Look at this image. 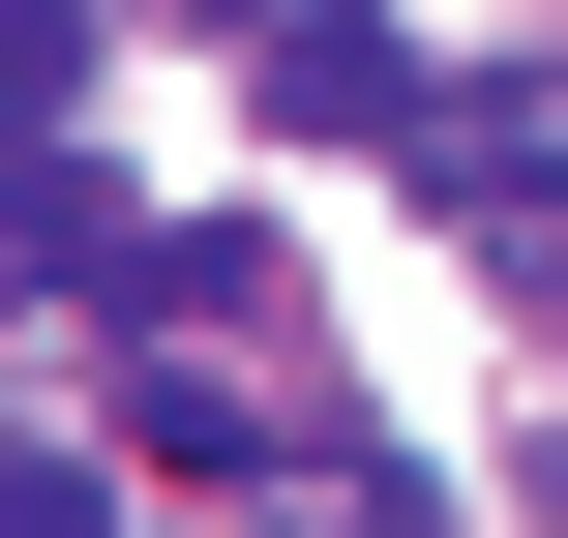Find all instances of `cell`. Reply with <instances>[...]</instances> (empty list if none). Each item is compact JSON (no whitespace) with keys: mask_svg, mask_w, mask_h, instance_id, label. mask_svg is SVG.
<instances>
[{"mask_svg":"<svg viewBox=\"0 0 568 538\" xmlns=\"http://www.w3.org/2000/svg\"><path fill=\"white\" fill-rule=\"evenodd\" d=\"M90 270H150V210L90 150H0V300H90Z\"/></svg>","mask_w":568,"mask_h":538,"instance_id":"obj_3","label":"cell"},{"mask_svg":"<svg viewBox=\"0 0 568 538\" xmlns=\"http://www.w3.org/2000/svg\"><path fill=\"white\" fill-rule=\"evenodd\" d=\"M0 538H120V479L90 449H0Z\"/></svg>","mask_w":568,"mask_h":538,"instance_id":"obj_5","label":"cell"},{"mask_svg":"<svg viewBox=\"0 0 568 538\" xmlns=\"http://www.w3.org/2000/svg\"><path fill=\"white\" fill-rule=\"evenodd\" d=\"M90 120V0H0V150H60Z\"/></svg>","mask_w":568,"mask_h":538,"instance_id":"obj_4","label":"cell"},{"mask_svg":"<svg viewBox=\"0 0 568 538\" xmlns=\"http://www.w3.org/2000/svg\"><path fill=\"white\" fill-rule=\"evenodd\" d=\"M419 180L479 240H568V90H419Z\"/></svg>","mask_w":568,"mask_h":538,"instance_id":"obj_1","label":"cell"},{"mask_svg":"<svg viewBox=\"0 0 568 538\" xmlns=\"http://www.w3.org/2000/svg\"><path fill=\"white\" fill-rule=\"evenodd\" d=\"M270 120H329V150H419V30H359V0H270Z\"/></svg>","mask_w":568,"mask_h":538,"instance_id":"obj_2","label":"cell"}]
</instances>
